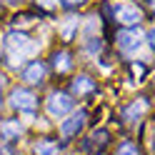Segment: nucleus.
Segmentation results:
<instances>
[{
  "instance_id": "1",
  "label": "nucleus",
  "mask_w": 155,
  "mask_h": 155,
  "mask_svg": "<svg viewBox=\"0 0 155 155\" xmlns=\"http://www.w3.org/2000/svg\"><path fill=\"white\" fill-rule=\"evenodd\" d=\"M143 18V10L135 3H118L115 5V20L123 25H138Z\"/></svg>"
},
{
  "instance_id": "2",
  "label": "nucleus",
  "mask_w": 155,
  "mask_h": 155,
  "mask_svg": "<svg viewBox=\"0 0 155 155\" xmlns=\"http://www.w3.org/2000/svg\"><path fill=\"white\" fill-rule=\"evenodd\" d=\"M73 110V98L65 93H53L50 98H48V113L53 115V118H63Z\"/></svg>"
},
{
  "instance_id": "3",
  "label": "nucleus",
  "mask_w": 155,
  "mask_h": 155,
  "mask_svg": "<svg viewBox=\"0 0 155 155\" xmlns=\"http://www.w3.org/2000/svg\"><path fill=\"white\" fill-rule=\"evenodd\" d=\"M10 103H13V108L20 110V113H33L35 105H38V98L25 88H15L13 95H10Z\"/></svg>"
},
{
  "instance_id": "4",
  "label": "nucleus",
  "mask_w": 155,
  "mask_h": 155,
  "mask_svg": "<svg viewBox=\"0 0 155 155\" xmlns=\"http://www.w3.org/2000/svg\"><path fill=\"white\" fill-rule=\"evenodd\" d=\"M118 45H120V50H125V53H138L140 45H143V35L138 30H123L118 35Z\"/></svg>"
},
{
  "instance_id": "5",
  "label": "nucleus",
  "mask_w": 155,
  "mask_h": 155,
  "mask_svg": "<svg viewBox=\"0 0 155 155\" xmlns=\"http://www.w3.org/2000/svg\"><path fill=\"white\" fill-rule=\"evenodd\" d=\"M43 78H45V65L40 60H30V63L23 68V80L25 83L38 85V83H43Z\"/></svg>"
},
{
  "instance_id": "6",
  "label": "nucleus",
  "mask_w": 155,
  "mask_h": 155,
  "mask_svg": "<svg viewBox=\"0 0 155 155\" xmlns=\"http://www.w3.org/2000/svg\"><path fill=\"white\" fill-rule=\"evenodd\" d=\"M83 125H85V113L80 110V113H75L73 118H68V120L60 125V133L65 135V138H73L75 133H80V130H83Z\"/></svg>"
},
{
  "instance_id": "7",
  "label": "nucleus",
  "mask_w": 155,
  "mask_h": 155,
  "mask_svg": "<svg viewBox=\"0 0 155 155\" xmlns=\"http://www.w3.org/2000/svg\"><path fill=\"white\" fill-rule=\"evenodd\" d=\"M8 48H10L13 53L18 50V60H20V53L30 48V43H28V35H23V33H10V35H8Z\"/></svg>"
},
{
  "instance_id": "8",
  "label": "nucleus",
  "mask_w": 155,
  "mask_h": 155,
  "mask_svg": "<svg viewBox=\"0 0 155 155\" xmlns=\"http://www.w3.org/2000/svg\"><path fill=\"white\" fill-rule=\"evenodd\" d=\"M145 110H148V100H143V98H140V100H135V103L130 105V108H125L123 118L133 123V120H138V118H140V115H143Z\"/></svg>"
},
{
  "instance_id": "9",
  "label": "nucleus",
  "mask_w": 155,
  "mask_h": 155,
  "mask_svg": "<svg viewBox=\"0 0 155 155\" xmlns=\"http://www.w3.org/2000/svg\"><path fill=\"white\" fill-rule=\"evenodd\" d=\"M73 90H75L78 95H83V93H93V90H95V83L90 80L88 75H80V78H75V80H73Z\"/></svg>"
},
{
  "instance_id": "10",
  "label": "nucleus",
  "mask_w": 155,
  "mask_h": 155,
  "mask_svg": "<svg viewBox=\"0 0 155 155\" xmlns=\"http://www.w3.org/2000/svg\"><path fill=\"white\" fill-rule=\"evenodd\" d=\"M70 65H73V60H70V55L68 53H55L53 55V68L58 73H68L70 70Z\"/></svg>"
},
{
  "instance_id": "11",
  "label": "nucleus",
  "mask_w": 155,
  "mask_h": 155,
  "mask_svg": "<svg viewBox=\"0 0 155 155\" xmlns=\"http://www.w3.org/2000/svg\"><path fill=\"white\" fill-rule=\"evenodd\" d=\"M35 155H58V145L50 140H40L35 145Z\"/></svg>"
},
{
  "instance_id": "12",
  "label": "nucleus",
  "mask_w": 155,
  "mask_h": 155,
  "mask_svg": "<svg viewBox=\"0 0 155 155\" xmlns=\"http://www.w3.org/2000/svg\"><path fill=\"white\" fill-rule=\"evenodd\" d=\"M20 133H23V128L18 125V120L5 123V125H3V138H5V140H13V138H18Z\"/></svg>"
},
{
  "instance_id": "13",
  "label": "nucleus",
  "mask_w": 155,
  "mask_h": 155,
  "mask_svg": "<svg viewBox=\"0 0 155 155\" xmlns=\"http://www.w3.org/2000/svg\"><path fill=\"white\" fill-rule=\"evenodd\" d=\"M118 155H140V153H138V148H135L133 143H123L120 150H118Z\"/></svg>"
},
{
  "instance_id": "14",
  "label": "nucleus",
  "mask_w": 155,
  "mask_h": 155,
  "mask_svg": "<svg viewBox=\"0 0 155 155\" xmlns=\"http://www.w3.org/2000/svg\"><path fill=\"white\" fill-rule=\"evenodd\" d=\"M105 140H108V133H105V130L95 133V135H93V148H103V145H105Z\"/></svg>"
},
{
  "instance_id": "15",
  "label": "nucleus",
  "mask_w": 155,
  "mask_h": 155,
  "mask_svg": "<svg viewBox=\"0 0 155 155\" xmlns=\"http://www.w3.org/2000/svg\"><path fill=\"white\" fill-rule=\"evenodd\" d=\"M130 70H133V75L138 78V80H143V75L148 73V68H145L143 63H133V65H130Z\"/></svg>"
},
{
  "instance_id": "16",
  "label": "nucleus",
  "mask_w": 155,
  "mask_h": 155,
  "mask_svg": "<svg viewBox=\"0 0 155 155\" xmlns=\"http://www.w3.org/2000/svg\"><path fill=\"white\" fill-rule=\"evenodd\" d=\"M75 28H78V18H73V20L63 28V38H65V40H70V38H73V30H75Z\"/></svg>"
},
{
  "instance_id": "17",
  "label": "nucleus",
  "mask_w": 155,
  "mask_h": 155,
  "mask_svg": "<svg viewBox=\"0 0 155 155\" xmlns=\"http://www.w3.org/2000/svg\"><path fill=\"white\" fill-rule=\"evenodd\" d=\"M35 3L40 5V8H48V10H53V8L58 5V0H35Z\"/></svg>"
},
{
  "instance_id": "18",
  "label": "nucleus",
  "mask_w": 155,
  "mask_h": 155,
  "mask_svg": "<svg viewBox=\"0 0 155 155\" xmlns=\"http://www.w3.org/2000/svg\"><path fill=\"white\" fill-rule=\"evenodd\" d=\"M63 3H65V8H80L85 0H63Z\"/></svg>"
},
{
  "instance_id": "19",
  "label": "nucleus",
  "mask_w": 155,
  "mask_h": 155,
  "mask_svg": "<svg viewBox=\"0 0 155 155\" xmlns=\"http://www.w3.org/2000/svg\"><path fill=\"white\" fill-rule=\"evenodd\" d=\"M148 43H150V48L155 50V30H150V35H148Z\"/></svg>"
},
{
  "instance_id": "20",
  "label": "nucleus",
  "mask_w": 155,
  "mask_h": 155,
  "mask_svg": "<svg viewBox=\"0 0 155 155\" xmlns=\"http://www.w3.org/2000/svg\"><path fill=\"white\" fill-rule=\"evenodd\" d=\"M0 95H3V78H0Z\"/></svg>"
},
{
  "instance_id": "21",
  "label": "nucleus",
  "mask_w": 155,
  "mask_h": 155,
  "mask_svg": "<svg viewBox=\"0 0 155 155\" xmlns=\"http://www.w3.org/2000/svg\"><path fill=\"white\" fill-rule=\"evenodd\" d=\"M150 5H153V8H155V0H150Z\"/></svg>"
},
{
  "instance_id": "22",
  "label": "nucleus",
  "mask_w": 155,
  "mask_h": 155,
  "mask_svg": "<svg viewBox=\"0 0 155 155\" xmlns=\"http://www.w3.org/2000/svg\"><path fill=\"white\" fill-rule=\"evenodd\" d=\"M10 3H13V0H10Z\"/></svg>"
}]
</instances>
